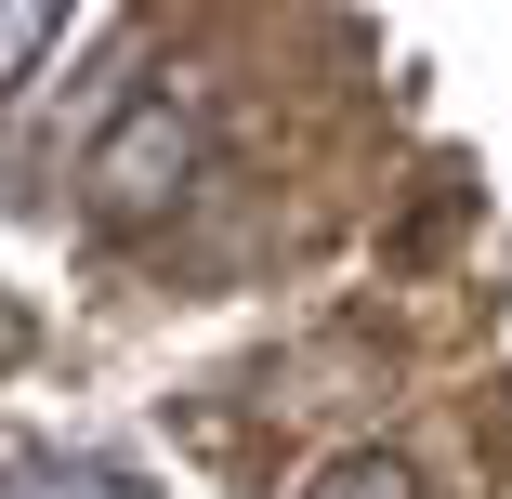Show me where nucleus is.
Instances as JSON below:
<instances>
[{
  "mask_svg": "<svg viewBox=\"0 0 512 499\" xmlns=\"http://www.w3.org/2000/svg\"><path fill=\"white\" fill-rule=\"evenodd\" d=\"M184 184H197V119L171 106V92L119 106L106 132H92V158H79V197H92L106 224H145V211H171Z\"/></svg>",
  "mask_w": 512,
  "mask_h": 499,
  "instance_id": "obj_1",
  "label": "nucleus"
},
{
  "mask_svg": "<svg viewBox=\"0 0 512 499\" xmlns=\"http://www.w3.org/2000/svg\"><path fill=\"white\" fill-rule=\"evenodd\" d=\"M0 499H132V486L92 473V460H14V473H0Z\"/></svg>",
  "mask_w": 512,
  "mask_h": 499,
  "instance_id": "obj_2",
  "label": "nucleus"
},
{
  "mask_svg": "<svg viewBox=\"0 0 512 499\" xmlns=\"http://www.w3.org/2000/svg\"><path fill=\"white\" fill-rule=\"evenodd\" d=\"M316 499H421V473H407L394 447H355V460H329V473H316Z\"/></svg>",
  "mask_w": 512,
  "mask_h": 499,
  "instance_id": "obj_3",
  "label": "nucleus"
},
{
  "mask_svg": "<svg viewBox=\"0 0 512 499\" xmlns=\"http://www.w3.org/2000/svg\"><path fill=\"white\" fill-rule=\"evenodd\" d=\"M53 40H66V14H40V0H0V92H14Z\"/></svg>",
  "mask_w": 512,
  "mask_h": 499,
  "instance_id": "obj_4",
  "label": "nucleus"
}]
</instances>
